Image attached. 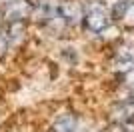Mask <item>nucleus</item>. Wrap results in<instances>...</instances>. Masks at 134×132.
Listing matches in <instances>:
<instances>
[{"mask_svg": "<svg viewBox=\"0 0 134 132\" xmlns=\"http://www.w3.org/2000/svg\"><path fill=\"white\" fill-rule=\"evenodd\" d=\"M84 26H86V30L88 32H104L106 30V26L110 24V14H108V10L104 8V4H100V2H92V4H88V8L84 10Z\"/></svg>", "mask_w": 134, "mask_h": 132, "instance_id": "f257e3e1", "label": "nucleus"}, {"mask_svg": "<svg viewBox=\"0 0 134 132\" xmlns=\"http://www.w3.org/2000/svg\"><path fill=\"white\" fill-rule=\"evenodd\" d=\"M34 6L28 0H12L4 8V18L6 22H24L30 14H32Z\"/></svg>", "mask_w": 134, "mask_h": 132, "instance_id": "f03ea898", "label": "nucleus"}, {"mask_svg": "<svg viewBox=\"0 0 134 132\" xmlns=\"http://www.w3.org/2000/svg\"><path fill=\"white\" fill-rule=\"evenodd\" d=\"M58 12H60L64 24H68V26H76V24H80L82 18H84V10H82V6H80L76 0H64V2H60Z\"/></svg>", "mask_w": 134, "mask_h": 132, "instance_id": "7ed1b4c3", "label": "nucleus"}, {"mask_svg": "<svg viewBox=\"0 0 134 132\" xmlns=\"http://www.w3.org/2000/svg\"><path fill=\"white\" fill-rule=\"evenodd\" d=\"M114 68L118 72H130L134 68V42H126L114 54Z\"/></svg>", "mask_w": 134, "mask_h": 132, "instance_id": "20e7f679", "label": "nucleus"}, {"mask_svg": "<svg viewBox=\"0 0 134 132\" xmlns=\"http://www.w3.org/2000/svg\"><path fill=\"white\" fill-rule=\"evenodd\" d=\"M112 118L118 124H132L134 122V100H126L112 110Z\"/></svg>", "mask_w": 134, "mask_h": 132, "instance_id": "39448f33", "label": "nucleus"}, {"mask_svg": "<svg viewBox=\"0 0 134 132\" xmlns=\"http://www.w3.org/2000/svg\"><path fill=\"white\" fill-rule=\"evenodd\" d=\"M76 124H78L76 116L66 112V114H60L52 122V132H74L76 130Z\"/></svg>", "mask_w": 134, "mask_h": 132, "instance_id": "423d86ee", "label": "nucleus"}, {"mask_svg": "<svg viewBox=\"0 0 134 132\" xmlns=\"http://www.w3.org/2000/svg\"><path fill=\"white\" fill-rule=\"evenodd\" d=\"M132 0H120V2H116V4L112 6V10H110V18H114V20H122L124 14H126V10H128V6Z\"/></svg>", "mask_w": 134, "mask_h": 132, "instance_id": "0eeeda50", "label": "nucleus"}, {"mask_svg": "<svg viewBox=\"0 0 134 132\" xmlns=\"http://www.w3.org/2000/svg\"><path fill=\"white\" fill-rule=\"evenodd\" d=\"M10 48V36H8V28H0V58L6 54V50Z\"/></svg>", "mask_w": 134, "mask_h": 132, "instance_id": "6e6552de", "label": "nucleus"}, {"mask_svg": "<svg viewBox=\"0 0 134 132\" xmlns=\"http://www.w3.org/2000/svg\"><path fill=\"white\" fill-rule=\"evenodd\" d=\"M120 22H124L128 28H134V0L130 2V6H128V10H126V14H124V18Z\"/></svg>", "mask_w": 134, "mask_h": 132, "instance_id": "1a4fd4ad", "label": "nucleus"}]
</instances>
